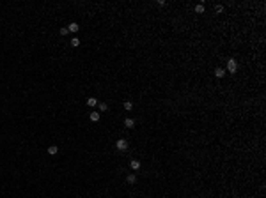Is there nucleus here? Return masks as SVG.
I'll use <instances>...</instances> for the list:
<instances>
[{"mask_svg":"<svg viewBox=\"0 0 266 198\" xmlns=\"http://www.w3.org/2000/svg\"><path fill=\"white\" fill-rule=\"evenodd\" d=\"M71 46L78 48V46H80V39H78V37H73V39H71Z\"/></svg>","mask_w":266,"mask_h":198,"instance_id":"obj_14","label":"nucleus"},{"mask_svg":"<svg viewBox=\"0 0 266 198\" xmlns=\"http://www.w3.org/2000/svg\"><path fill=\"white\" fill-rule=\"evenodd\" d=\"M124 110L131 111V110H133V103H131V101H124Z\"/></svg>","mask_w":266,"mask_h":198,"instance_id":"obj_12","label":"nucleus"},{"mask_svg":"<svg viewBox=\"0 0 266 198\" xmlns=\"http://www.w3.org/2000/svg\"><path fill=\"white\" fill-rule=\"evenodd\" d=\"M48 154H50V156L59 154V147H57V145H50V147H48Z\"/></svg>","mask_w":266,"mask_h":198,"instance_id":"obj_8","label":"nucleus"},{"mask_svg":"<svg viewBox=\"0 0 266 198\" xmlns=\"http://www.w3.org/2000/svg\"><path fill=\"white\" fill-rule=\"evenodd\" d=\"M115 147H117V150L124 152V150H128V142L124 140V138H119V140L115 142Z\"/></svg>","mask_w":266,"mask_h":198,"instance_id":"obj_2","label":"nucleus"},{"mask_svg":"<svg viewBox=\"0 0 266 198\" xmlns=\"http://www.w3.org/2000/svg\"><path fill=\"white\" fill-rule=\"evenodd\" d=\"M140 166H142V164H140V161H138V159H133V161L130 163V168H131V170H140Z\"/></svg>","mask_w":266,"mask_h":198,"instance_id":"obj_7","label":"nucleus"},{"mask_svg":"<svg viewBox=\"0 0 266 198\" xmlns=\"http://www.w3.org/2000/svg\"><path fill=\"white\" fill-rule=\"evenodd\" d=\"M195 12H197V14H202V12H204V4H197V6H195Z\"/></svg>","mask_w":266,"mask_h":198,"instance_id":"obj_13","label":"nucleus"},{"mask_svg":"<svg viewBox=\"0 0 266 198\" xmlns=\"http://www.w3.org/2000/svg\"><path fill=\"white\" fill-rule=\"evenodd\" d=\"M91 120L92 122H100V111H91Z\"/></svg>","mask_w":266,"mask_h":198,"instance_id":"obj_9","label":"nucleus"},{"mask_svg":"<svg viewBox=\"0 0 266 198\" xmlns=\"http://www.w3.org/2000/svg\"><path fill=\"white\" fill-rule=\"evenodd\" d=\"M126 182H128V184H135L137 182V175L135 173H128L126 175Z\"/></svg>","mask_w":266,"mask_h":198,"instance_id":"obj_6","label":"nucleus"},{"mask_svg":"<svg viewBox=\"0 0 266 198\" xmlns=\"http://www.w3.org/2000/svg\"><path fill=\"white\" fill-rule=\"evenodd\" d=\"M225 71H229L231 74H234L238 71V62H236V58H229L227 60V67H225Z\"/></svg>","mask_w":266,"mask_h":198,"instance_id":"obj_1","label":"nucleus"},{"mask_svg":"<svg viewBox=\"0 0 266 198\" xmlns=\"http://www.w3.org/2000/svg\"><path fill=\"white\" fill-rule=\"evenodd\" d=\"M98 108H100V111H106V110H108V105L103 103V101H101V103L98 101Z\"/></svg>","mask_w":266,"mask_h":198,"instance_id":"obj_11","label":"nucleus"},{"mask_svg":"<svg viewBox=\"0 0 266 198\" xmlns=\"http://www.w3.org/2000/svg\"><path fill=\"white\" fill-rule=\"evenodd\" d=\"M69 34V30H67V27H64V29H60V35H67Z\"/></svg>","mask_w":266,"mask_h":198,"instance_id":"obj_15","label":"nucleus"},{"mask_svg":"<svg viewBox=\"0 0 266 198\" xmlns=\"http://www.w3.org/2000/svg\"><path fill=\"white\" fill-rule=\"evenodd\" d=\"M124 126H126L128 129H133V128H135V120L130 119V117H126V119H124Z\"/></svg>","mask_w":266,"mask_h":198,"instance_id":"obj_4","label":"nucleus"},{"mask_svg":"<svg viewBox=\"0 0 266 198\" xmlns=\"http://www.w3.org/2000/svg\"><path fill=\"white\" fill-rule=\"evenodd\" d=\"M67 30H69L71 34H76L78 30H80V25H78L76 21H71V23L67 25Z\"/></svg>","mask_w":266,"mask_h":198,"instance_id":"obj_3","label":"nucleus"},{"mask_svg":"<svg viewBox=\"0 0 266 198\" xmlns=\"http://www.w3.org/2000/svg\"><path fill=\"white\" fill-rule=\"evenodd\" d=\"M224 11V6H217V12H222Z\"/></svg>","mask_w":266,"mask_h":198,"instance_id":"obj_16","label":"nucleus"},{"mask_svg":"<svg viewBox=\"0 0 266 198\" xmlns=\"http://www.w3.org/2000/svg\"><path fill=\"white\" fill-rule=\"evenodd\" d=\"M87 106H91V108H92V106H98V99L96 97H89L87 99Z\"/></svg>","mask_w":266,"mask_h":198,"instance_id":"obj_10","label":"nucleus"},{"mask_svg":"<svg viewBox=\"0 0 266 198\" xmlns=\"http://www.w3.org/2000/svg\"><path fill=\"white\" fill-rule=\"evenodd\" d=\"M215 76H217L218 80H220V78H224V76H225V69H224V67H217V69H215Z\"/></svg>","mask_w":266,"mask_h":198,"instance_id":"obj_5","label":"nucleus"}]
</instances>
